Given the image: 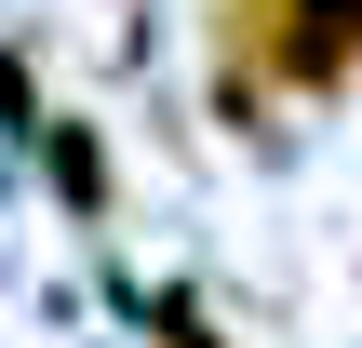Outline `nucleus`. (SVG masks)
I'll list each match as a JSON object with an SVG mask.
<instances>
[{
  "label": "nucleus",
  "instance_id": "nucleus-1",
  "mask_svg": "<svg viewBox=\"0 0 362 348\" xmlns=\"http://www.w3.org/2000/svg\"><path fill=\"white\" fill-rule=\"evenodd\" d=\"M349 27H362V0H349Z\"/></svg>",
  "mask_w": 362,
  "mask_h": 348
}]
</instances>
